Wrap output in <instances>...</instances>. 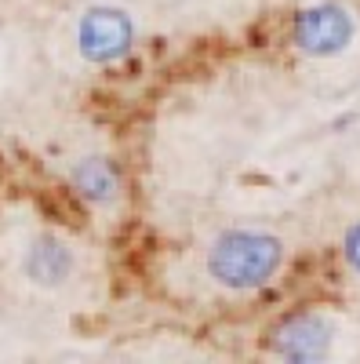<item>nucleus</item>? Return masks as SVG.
I'll use <instances>...</instances> for the list:
<instances>
[{"label": "nucleus", "instance_id": "obj_1", "mask_svg": "<svg viewBox=\"0 0 360 364\" xmlns=\"http://www.w3.org/2000/svg\"><path fill=\"white\" fill-rule=\"evenodd\" d=\"M284 266V245L262 230H226L207 252V273L229 291H255Z\"/></svg>", "mask_w": 360, "mask_h": 364}, {"label": "nucleus", "instance_id": "obj_2", "mask_svg": "<svg viewBox=\"0 0 360 364\" xmlns=\"http://www.w3.org/2000/svg\"><path fill=\"white\" fill-rule=\"evenodd\" d=\"M135 44V18L116 4H92L77 18V51L92 66L120 63Z\"/></svg>", "mask_w": 360, "mask_h": 364}, {"label": "nucleus", "instance_id": "obj_3", "mask_svg": "<svg viewBox=\"0 0 360 364\" xmlns=\"http://www.w3.org/2000/svg\"><path fill=\"white\" fill-rule=\"evenodd\" d=\"M353 33H356V22H353L349 8L335 4V0H320V4L302 8L295 15V26H291L295 48L310 58L342 55L353 44Z\"/></svg>", "mask_w": 360, "mask_h": 364}, {"label": "nucleus", "instance_id": "obj_4", "mask_svg": "<svg viewBox=\"0 0 360 364\" xmlns=\"http://www.w3.org/2000/svg\"><path fill=\"white\" fill-rule=\"evenodd\" d=\"M332 339H335V328L320 314H295L284 324H277L273 339H269V350L291 364H310V360L327 357Z\"/></svg>", "mask_w": 360, "mask_h": 364}, {"label": "nucleus", "instance_id": "obj_5", "mask_svg": "<svg viewBox=\"0 0 360 364\" xmlns=\"http://www.w3.org/2000/svg\"><path fill=\"white\" fill-rule=\"evenodd\" d=\"M77 269V255L62 237L55 233H40L29 240V248L22 255V273L29 277V284L37 288H62Z\"/></svg>", "mask_w": 360, "mask_h": 364}, {"label": "nucleus", "instance_id": "obj_6", "mask_svg": "<svg viewBox=\"0 0 360 364\" xmlns=\"http://www.w3.org/2000/svg\"><path fill=\"white\" fill-rule=\"evenodd\" d=\"M70 190L92 208H113L124 193V175H120L116 161L92 154L70 168Z\"/></svg>", "mask_w": 360, "mask_h": 364}, {"label": "nucleus", "instance_id": "obj_7", "mask_svg": "<svg viewBox=\"0 0 360 364\" xmlns=\"http://www.w3.org/2000/svg\"><path fill=\"white\" fill-rule=\"evenodd\" d=\"M342 259L353 273H360V223H353L342 237Z\"/></svg>", "mask_w": 360, "mask_h": 364}]
</instances>
